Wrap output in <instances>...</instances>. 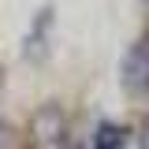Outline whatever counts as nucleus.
<instances>
[{"mask_svg":"<svg viewBox=\"0 0 149 149\" xmlns=\"http://www.w3.org/2000/svg\"><path fill=\"white\" fill-rule=\"evenodd\" d=\"M0 149H4V134H0Z\"/></svg>","mask_w":149,"mask_h":149,"instance_id":"20e7f679","label":"nucleus"},{"mask_svg":"<svg viewBox=\"0 0 149 149\" xmlns=\"http://www.w3.org/2000/svg\"><path fill=\"white\" fill-rule=\"evenodd\" d=\"M119 82L130 97H146L149 93V37H138L123 56L119 67Z\"/></svg>","mask_w":149,"mask_h":149,"instance_id":"f257e3e1","label":"nucleus"},{"mask_svg":"<svg viewBox=\"0 0 149 149\" xmlns=\"http://www.w3.org/2000/svg\"><path fill=\"white\" fill-rule=\"evenodd\" d=\"M93 142H97V149H119L123 142H127V130L119 127V123H101Z\"/></svg>","mask_w":149,"mask_h":149,"instance_id":"f03ea898","label":"nucleus"},{"mask_svg":"<svg viewBox=\"0 0 149 149\" xmlns=\"http://www.w3.org/2000/svg\"><path fill=\"white\" fill-rule=\"evenodd\" d=\"M138 142H142V149H149V116H146V123H142V130H138Z\"/></svg>","mask_w":149,"mask_h":149,"instance_id":"7ed1b4c3","label":"nucleus"}]
</instances>
